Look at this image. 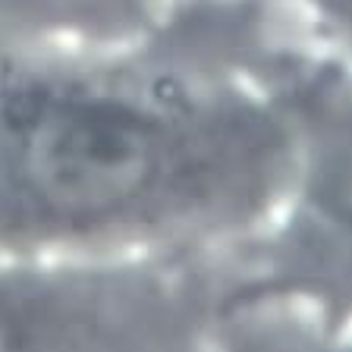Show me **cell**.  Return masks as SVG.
<instances>
[{"label":"cell","mask_w":352,"mask_h":352,"mask_svg":"<svg viewBox=\"0 0 352 352\" xmlns=\"http://www.w3.org/2000/svg\"><path fill=\"white\" fill-rule=\"evenodd\" d=\"M280 0H208L113 47L0 41V258L223 255L293 170Z\"/></svg>","instance_id":"obj_1"},{"label":"cell","mask_w":352,"mask_h":352,"mask_svg":"<svg viewBox=\"0 0 352 352\" xmlns=\"http://www.w3.org/2000/svg\"><path fill=\"white\" fill-rule=\"evenodd\" d=\"M293 170L271 220L227 252L230 299L352 321V69L302 35L277 66Z\"/></svg>","instance_id":"obj_2"},{"label":"cell","mask_w":352,"mask_h":352,"mask_svg":"<svg viewBox=\"0 0 352 352\" xmlns=\"http://www.w3.org/2000/svg\"><path fill=\"white\" fill-rule=\"evenodd\" d=\"M227 255L0 258V352H214Z\"/></svg>","instance_id":"obj_3"},{"label":"cell","mask_w":352,"mask_h":352,"mask_svg":"<svg viewBox=\"0 0 352 352\" xmlns=\"http://www.w3.org/2000/svg\"><path fill=\"white\" fill-rule=\"evenodd\" d=\"M208 0H0V41L113 47L164 29Z\"/></svg>","instance_id":"obj_4"},{"label":"cell","mask_w":352,"mask_h":352,"mask_svg":"<svg viewBox=\"0 0 352 352\" xmlns=\"http://www.w3.org/2000/svg\"><path fill=\"white\" fill-rule=\"evenodd\" d=\"M311 47L352 69V0H280Z\"/></svg>","instance_id":"obj_5"}]
</instances>
